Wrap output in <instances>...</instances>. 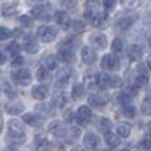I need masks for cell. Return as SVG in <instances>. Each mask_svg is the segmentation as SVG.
<instances>
[{
    "label": "cell",
    "mask_w": 151,
    "mask_h": 151,
    "mask_svg": "<svg viewBox=\"0 0 151 151\" xmlns=\"http://www.w3.org/2000/svg\"><path fill=\"white\" fill-rule=\"evenodd\" d=\"M8 137H9V142L13 145H21L25 142V130L20 121L11 119L8 122Z\"/></svg>",
    "instance_id": "cell-1"
},
{
    "label": "cell",
    "mask_w": 151,
    "mask_h": 151,
    "mask_svg": "<svg viewBox=\"0 0 151 151\" xmlns=\"http://www.w3.org/2000/svg\"><path fill=\"white\" fill-rule=\"evenodd\" d=\"M73 47H74V44L69 39L65 40V41H63L60 45H58V58L66 64L73 63L76 60Z\"/></svg>",
    "instance_id": "cell-2"
},
{
    "label": "cell",
    "mask_w": 151,
    "mask_h": 151,
    "mask_svg": "<svg viewBox=\"0 0 151 151\" xmlns=\"http://www.w3.org/2000/svg\"><path fill=\"white\" fill-rule=\"evenodd\" d=\"M58 31L57 28L52 25H40L37 28V37L41 40L42 42H50L57 37Z\"/></svg>",
    "instance_id": "cell-3"
},
{
    "label": "cell",
    "mask_w": 151,
    "mask_h": 151,
    "mask_svg": "<svg viewBox=\"0 0 151 151\" xmlns=\"http://www.w3.org/2000/svg\"><path fill=\"white\" fill-rule=\"evenodd\" d=\"M11 77L20 86H28L32 82V74L28 69H17L11 73Z\"/></svg>",
    "instance_id": "cell-4"
},
{
    "label": "cell",
    "mask_w": 151,
    "mask_h": 151,
    "mask_svg": "<svg viewBox=\"0 0 151 151\" xmlns=\"http://www.w3.org/2000/svg\"><path fill=\"white\" fill-rule=\"evenodd\" d=\"M101 68L106 69V70H118L121 68V60L117 55H113V53H109V55L104 56L101 58Z\"/></svg>",
    "instance_id": "cell-5"
},
{
    "label": "cell",
    "mask_w": 151,
    "mask_h": 151,
    "mask_svg": "<svg viewBox=\"0 0 151 151\" xmlns=\"http://www.w3.org/2000/svg\"><path fill=\"white\" fill-rule=\"evenodd\" d=\"M72 76H73V70L70 68H64L58 72L57 77H56V82L55 86L57 89H65L66 86L70 83L72 81Z\"/></svg>",
    "instance_id": "cell-6"
},
{
    "label": "cell",
    "mask_w": 151,
    "mask_h": 151,
    "mask_svg": "<svg viewBox=\"0 0 151 151\" xmlns=\"http://www.w3.org/2000/svg\"><path fill=\"white\" fill-rule=\"evenodd\" d=\"M109 101H110V96L107 93H105V91L93 93L91 96H89V98H88L89 106H93V107H102Z\"/></svg>",
    "instance_id": "cell-7"
},
{
    "label": "cell",
    "mask_w": 151,
    "mask_h": 151,
    "mask_svg": "<svg viewBox=\"0 0 151 151\" xmlns=\"http://www.w3.org/2000/svg\"><path fill=\"white\" fill-rule=\"evenodd\" d=\"M90 119H91L90 107L85 106V105H82V106L78 107L77 111H76V121H77L81 126H85V125H88V123L90 122Z\"/></svg>",
    "instance_id": "cell-8"
},
{
    "label": "cell",
    "mask_w": 151,
    "mask_h": 151,
    "mask_svg": "<svg viewBox=\"0 0 151 151\" xmlns=\"http://www.w3.org/2000/svg\"><path fill=\"white\" fill-rule=\"evenodd\" d=\"M89 42L90 45L97 50H102L106 48L107 45V39L105 35L99 33V32H96V33H91L89 36Z\"/></svg>",
    "instance_id": "cell-9"
},
{
    "label": "cell",
    "mask_w": 151,
    "mask_h": 151,
    "mask_svg": "<svg viewBox=\"0 0 151 151\" xmlns=\"http://www.w3.org/2000/svg\"><path fill=\"white\" fill-rule=\"evenodd\" d=\"M48 131L50 134H53L55 137H57V138H65L68 129L65 127V125L61 121H53L48 125Z\"/></svg>",
    "instance_id": "cell-10"
},
{
    "label": "cell",
    "mask_w": 151,
    "mask_h": 151,
    "mask_svg": "<svg viewBox=\"0 0 151 151\" xmlns=\"http://www.w3.org/2000/svg\"><path fill=\"white\" fill-rule=\"evenodd\" d=\"M31 15L33 16L35 19L41 20V21H49V19H50L49 11H48L47 5H42V4H37V5H35V7H32Z\"/></svg>",
    "instance_id": "cell-11"
},
{
    "label": "cell",
    "mask_w": 151,
    "mask_h": 151,
    "mask_svg": "<svg viewBox=\"0 0 151 151\" xmlns=\"http://www.w3.org/2000/svg\"><path fill=\"white\" fill-rule=\"evenodd\" d=\"M53 17H55V21L61 27V28L69 29V27H70V24H72V20L65 11H56Z\"/></svg>",
    "instance_id": "cell-12"
},
{
    "label": "cell",
    "mask_w": 151,
    "mask_h": 151,
    "mask_svg": "<svg viewBox=\"0 0 151 151\" xmlns=\"http://www.w3.org/2000/svg\"><path fill=\"white\" fill-rule=\"evenodd\" d=\"M35 146H36L37 151H52L53 149V145L41 134H37L35 137Z\"/></svg>",
    "instance_id": "cell-13"
},
{
    "label": "cell",
    "mask_w": 151,
    "mask_h": 151,
    "mask_svg": "<svg viewBox=\"0 0 151 151\" xmlns=\"http://www.w3.org/2000/svg\"><path fill=\"white\" fill-rule=\"evenodd\" d=\"M81 58L86 65H91L97 60V53L94 52V49L91 47H83L81 49Z\"/></svg>",
    "instance_id": "cell-14"
},
{
    "label": "cell",
    "mask_w": 151,
    "mask_h": 151,
    "mask_svg": "<svg viewBox=\"0 0 151 151\" xmlns=\"http://www.w3.org/2000/svg\"><path fill=\"white\" fill-rule=\"evenodd\" d=\"M48 94H49V89H48L47 85H36V86H33L31 90L32 98L39 99V101L45 99L48 97Z\"/></svg>",
    "instance_id": "cell-15"
},
{
    "label": "cell",
    "mask_w": 151,
    "mask_h": 151,
    "mask_svg": "<svg viewBox=\"0 0 151 151\" xmlns=\"http://www.w3.org/2000/svg\"><path fill=\"white\" fill-rule=\"evenodd\" d=\"M133 23H134V20L130 17V16H121V17H118L117 20H115L114 27L118 29V31L125 32V31H127V29L131 28Z\"/></svg>",
    "instance_id": "cell-16"
},
{
    "label": "cell",
    "mask_w": 151,
    "mask_h": 151,
    "mask_svg": "<svg viewBox=\"0 0 151 151\" xmlns=\"http://www.w3.org/2000/svg\"><path fill=\"white\" fill-rule=\"evenodd\" d=\"M24 49L27 50L31 55H35V53L39 52V44H37V40L35 36L32 35H28L24 39Z\"/></svg>",
    "instance_id": "cell-17"
},
{
    "label": "cell",
    "mask_w": 151,
    "mask_h": 151,
    "mask_svg": "<svg viewBox=\"0 0 151 151\" xmlns=\"http://www.w3.org/2000/svg\"><path fill=\"white\" fill-rule=\"evenodd\" d=\"M126 55H127V57L130 58V60L135 61V60H139V58L142 57V55H143V49H142L141 45L131 44V45H129L127 49H126Z\"/></svg>",
    "instance_id": "cell-18"
},
{
    "label": "cell",
    "mask_w": 151,
    "mask_h": 151,
    "mask_svg": "<svg viewBox=\"0 0 151 151\" xmlns=\"http://www.w3.org/2000/svg\"><path fill=\"white\" fill-rule=\"evenodd\" d=\"M83 145L89 150H96L99 145V138L94 133H86L83 137Z\"/></svg>",
    "instance_id": "cell-19"
},
{
    "label": "cell",
    "mask_w": 151,
    "mask_h": 151,
    "mask_svg": "<svg viewBox=\"0 0 151 151\" xmlns=\"http://www.w3.org/2000/svg\"><path fill=\"white\" fill-rule=\"evenodd\" d=\"M41 63H42V68H45L47 70H56L58 68L60 61H58V57H56V56L48 55L42 58Z\"/></svg>",
    "instance_id": "cell-20"
},
{
    "label": "cell",
    "mask_w": 151,
    "mask_h": 151,
    "mask_svg": "<svg viewBox=\"0 0 151 151\" xmlns=\"http://www.w3.org/2000/svg\"><path fill=\"white\" fill-rule=\"evenodd\" d=\"M68 102V96L65 91H56L52 96V105L56 107H64Z\"/></svg>",
    "instance_id": "cell-21"
},
{
    "label": "cell",
    "mask_w": 151,
    "mask_h": 151,
    "mask_svg": "<svg viewBox=\"0 0 151 151\" xmlns=\"http://www.w3.org/2000/svg\"><path fill=\"white\" fill-rule=\"evenodd\" d=\"M24 104L23 102H17V101H13L9 102V104L5 105V111L11 115H19L21 114V111L24 110Z\"/></svg>",
    "instance_id": "cell-22"
},
{
    "label": "cell",
    "mask_w": 151,
    "mask_h": 151,
    "mask_svg": "<svg viewBox=\"0 0 151 151\" xmlns=\"http://www.w3.org/2000/svg\"><path fill=\"white\" fill-rule=\"evenodd\" d=\"M97 77H98V73L93 69H88L83 74V82L88 88H91V86L97 85Z\"/></svg>",
    "instance_id": "cell-23"
},
{
    "label": "cell",
    "mask_w": 151,
    "mask_h": 151,
    "mask_svg": "<svg viewBox=\"0 0 151 151\" xmlns=\"http://www.w3.org/2000/svg\"><path fill=\"white\" fill-rule=\"evenodd\" d=\"M23 121L27 123V125L32 126V127H39V126H41V123H42L41 117H37V115L31 114V113H25V114L23 115Z\"/></svg>",
    "instance_id": "cell-24"
},
{
    "label": "cell",
    "mask_w": 151,
    "mask_h": 151,
    "mask_svg": "<svg viewBox=\"0 0 151 151\" xmlns=\"http://www.w3.org/2000/svg\"><path fill=\"white\" fill-rule=\"evenodd\" d=\"M105 142H106V145L109 147H111V149H114V147H118L121 145V138L119 135H117L115 133H111V131H109V133L105 134Z\"/></svg>",
    "instance_id": "cell-25"
},
{
    "label": "cell",
    "mask_w": 151,
    "mask_h": 151,
    "mask_svg": "<svg viewBox=\"0 0 151 151\" xmlns=\"http://www.w3.org/2000/svg\"><path fill=\"white\" fill-rule=\"evenodd\" d=\"M113 127V123L110 119H107V118L105 117H101L97 119V129H98L99 131H102V133H109V130Z\"/></svg>",
    "instance_id": "cell-26"
},
{
    "label": "cell",
    "mask_w": 151,
    "mask_h": 151,
    "mask_svg": "<svg viewBox=\"0 0 151 151\" xmlns=\"http://www.w3.org/2000/svg\"><path fill=\"white\" fill-rule=\"evenodd\" d=\"M117 133L121 138H129L131 134V126L127 122H121L117 125Z\"/></svg>",
    "instance_id": "cell-27"
},
{
    "label": "cell",
    "mask_w": 151,
    "mask_h": 151,
    "mask_svg": "<svg viewBox=\"0 0 151 151\" xmlns=\"http://www.w3.org/2000/svg\"><path fill=\"white\" fill-rule=\"evenodd\" d=\"M1 82H3V91H4L5 96H7L8 98H15V97L17 96V90H16V89L8 82V80H5V78H3Z\"/></svg>",
    "instance_id": "cell-28"
},
{
    "label": "cell",
    "mask_w": 151,
    "mask_h": 151,
    "mask_svg": "<svg viewBox=\"0 0 151 151\" xmlns=\"http://www.w3.org/2000/svg\"><path fill=\"white\" fill-rule=\"evenodd\" d=\"M17 9H16V4H11V3H4L1 5V15L5 17H11V16H15Z\"/></svg>",
    "instance_id": "cell-29"
},
{
    "label": "cell",
    "mask_w": 151,
    "mask_h": 151,
    "mask_svg": "<svg viewBox=\"0 0 151 151\" xmlns=\"http://www.w3.org/2000/svg\"><path fill=\"white\" fill-rule=\"evenodd\" d=\"M115 99L119 102L121 106H126V105H131V94L129 91H121L115 96Z\"/></svg>",
    "instance_id": "cell-30"
},
{
    "label": "cell",
    "mask_w": 151,
    "mask_h": 151,
    "mask_svg": "<svg viewBox=\"0 0 151 151\" xmlns=\"http://www.w3.org/2000/svg\"><path fill=\"white\" fill-rule=\"evenodd\" d=\"M83 93H85V88L82 83H74L73 89H72V98L74 101H78L83 97Z\"/></svg>",
    "instance_id": "cell-31"
},
{
    "label": "cell",
    "mask_w": 151,
    "mask_h": 151,
    "mask_svg": "<svg viewBox=\"0 0 151 151\" xmlns=\"http://www.w3.org/2000/svg\"><path fill=\"white\" fill-rule=\"evenodd\" d=\"M109 81H110V74L98 73V77H97V86H98L99 89H106V88H109Z\"/></svg>",
    "instance_id": "cell-32"
},
{
    "label": "cell",
    "mask_w": 151,
    "mask_h": 151,
    "mask_svg": "<svg viewBox=\"0 0 151 151\" xmlns=\"http://www.w3.org/2000/svg\"><path fill=\"white\" fill-rule=\"evenodd\" d=\"M90 23H91V25L96 27V28H102V27H105V24H106V15L98 12Z\"/></svg>",
    "instance_id": "cell-33"
},
{
    "label": "cell",
    "mask_w": 151,
    "mask_h": 151,
    "mask_svg": "<svg viewBox=\"0 0 151 151\" xmlns=\"http://www.w3.org/2000/svg\"><path fill=\"white\" fill-rule=\"evenodd\" d=\"M80 135H81V130L78 127H69L68 131H66L65 138L68 142H73L77 138H80Z\"/></svg>",
    "instance_id": "cell-34"
},
{
    "label": "cell",
    "mask_w": 151,
    "mask_h": 151,
    "mask_svg": "<svg viewBox=\"0 0 151 151\" xmlns=\"http://www.w3.org/2000/svg\"><path fill=\"white\" fill-rule=\"evenodd\" d=\"M147 83H149V76L146 73H138L135 77V80H134V85L137 86V88H143V86H146Z\"/></svg>",
    "instance_id": "cell-35"
},
{
    "label": "cell",
    "mask_w": 151,
    "mask_h": 151,
    "mask_svg": "<svg viewBox=\"0 0 151 151\" xmlns=\"http://www.w3.org/2000/svg\"><path fill=\"white\" fill-rule=\"evenodd\" d=\"M5 49H7V52L9 53L11 56H17L19 55V52H20V44H19V42H16V41H11L9 44L7 45V48H5Z\"/></svg>",
    "instance_id": "cell-36"
},
{
    "label": "cell",
    "mask_w": 151,
    "mask_h": 151,
    "mask_svg": "<svg viewBox=\"0 0 151 151\" xmlns=\"http://www.w3.org/2000/svg\"><path fill=\"white\" fill-rule=\"evenodd\" d=\"M121 111H122L123 117L126 118H134L135 117V107L133 106V105H126V106H122V109H121Z\"/></svg>",
    "instance_id": "cell-37"
},
{
    "label": "cell",
    "mask_w": 151,
    "mask_h": 151,
    "mask_svg": "<svg viewBox=\"0 0 151 151\" xmlns=\"http://www.w3.org/2000/svg\"><path fill=\"white\" fill-rule=\"evenodd\" d=\"M141 110L145 115H151V97H146L141 104Z\"/></svg>",
    "instance_id": "cell-38"
},
{
    "label": "cell",
    "mask_w": 151,
    "mask_h": 151,
    "mask_svg": "<svg viewBox=\"0 0 151 151\" xmlns=\"http://www.w3.org/2000/svg\"><path fill=\"white\" fill-rule=\"evenodd\" d=\"M122 85V78L117 74H110V81H109V88L117 89Z\"/></svg>",
    "instance_id": "cell-39"
},
{
    "label": "cell",
    "mask_w": 151,
    "mask_h": 151,
    "mask_svg": "<svg viewBox=\"0 0 151 151\" xmlns=\"http://www.w3.org/2000/svg\"><path fill=\"white\" fill-rule=\"evenodd\" d=\"M122 49H123V41H122V39H119V37H115V39L113 40V42H111V50L114 53H119V52H122Z\"/></svg>",
    "instance_id": "cell-40"
},
{
    "label": "cell",
    "mask_w": 151,
    "mask_h": 151,
    "mask_svg": "<svg viewBox=\"0 0 151 151\" xmlns=\"http://www.w3.org/2000/svg\"><path fill=\"white\" fill-rule=\"evenodd\" d=\"M85 28V24L82 23V21H80V20H74V21H72V24H70V27H69V29H70L73 33H80L82 29Z\"/></svg>",
    "instance_id": "cell-41"
},
{
    "label": "cell",
    "mask_w": 151,
    "mask_h": 151,
    "mask_svg": "<svg viewBox=\"0 0 151 151\" xmlns=\"http://www.w3.org/2000/svg\"><path fill=\"white\" fill-rule=\"evenodd\" d=\"M36 78L41 82V81H45L47 78H49V70H47L45 68H40V69H37V72H36Z\"/></svg>",
    "instance_id": "cell-42"
},
{
    "label": "cell",
    "mask_w": 151,
    "mask_h": 151,
    "mask_svg": "<svg viewBox=\"0 0 151 151\" xmlns=\"http://www.w3.org/2000/svg\"><path fill=\"white\" fill-rule=\"evenodd\" d=\"M12 35H13V32H11V29L5 28V27L0 28V40H1V41H5V40L9 39Z\"/></svg>",
    "instance_id": "cell-43"
},
{
    "label": "cell",
    "mask_w": 151,
    "mask_h": 151,
    "mask_svg": "<svg viewBox=\"0 0 151 151\" xmlns=\"http://www.w3.org/2000/svg\"><path fill=\"white\" fill-rule=\"evenodd\" d=\"M36 110L40 113V114H48L50 111V106L47 104H39L36 106Z\"/></svg>",
    "instance_id": "cell-44"
},
{
    "label": "cell",
    "mask_w": 151,
    "mask_h": 151,
    "mask_svg": "<svg viewBox=\"0 0 151 151\" xmlns=\"http://www.w3.org/2000/svg\"><path fill=\"white\" fill-rule=\"evenodd\" d=\"M141 147L145 150H151V137L147 135L141 141Z\"/></svg>",
    "instance_id": "cell-45"
},
{
    "label": "cell",
    "mask_w": 151,
    "mask_h": 151,
    "mask_svg": "<svg viewBox=\"0 0 151 151\" xmlns=\"http://www.w3.org/2000/svg\"><path fill=\"white\" fill-rule=\"evenodd\" d=\"M11 63H12V65H13V66H20V65H23L24 58H23V56H21V55L13 56L12 60H11Z\"/></svg>",
    "instance_id": "cell-46"
},
{
    "label": "cell",
    "mask_w": 151,
    "mask_h": 151,
    "mask_svg": "<svg viewBox=\"0 0 151 151\" xmlns=\"http://www.w3.org/2000/svg\"><path fill=\"white\" fill-rule=\"evenodd\" d=\"M20 24L23 27H31L32 24H33V21H32V19L29 17V16L24 15V16H21L20 17Z\"/></svg>",
    "instance_id": "cell-47"
},
{
    "label": "cell",
    "mask_w": 151,
    "mask_h": 151,
    "mask_svg": "<svg viewBox=\"0 0 151 151\" xmlns=\"http://www.w3.org/2000/svg\"><path fill=\"white\" fill-rule=\"evenodd\" d=\"M115 5V1H109V0H106V1H104V8H105V11H111L113 9V7Z\"/></svg>",
    "instance_id": "cell-48"
},
{
    "label": "cell",
    "mask_w": 151,
    "mask_h": 151,
    "mask_svg": "<svg viewBox=\"0 0 151 151\" xmlns=\"http://www.w3.org/2000/svg\"><path fill=\"white\" fill-rule=\"evenodd\" d=\"M146 65H147V68L151 70V56H149V58H147V61H146Z\"/></svg>",
    "instance_id": "cell-49"
},
{
    "label": "cell",
    "mask_w": 151,
    "mask_h": 151,
    "mask_svg": "<svg viewBox=\"0 0 151 151\" xmlns=\"http://www.w3.org/2000/svg\"><path fill=\"white\" fill-rule=\"evenodd\" d=\"M5 61H7V56L4 52H1V64H5Z\"/></svg>",
    "instance_id": "cell-50"
},
{
    "label": "cell",
    "mask_w": 151,
    "mask_h": 151,
    "mask_svg": "<svg viewBox=\"0 0 151 151\" xmlns=\"http://www.w3.org/2000/svg\"><path fill=\"white\" fill-rule=\"evenodd\" d=\"M70 151H85L82 149V147H80V146H76V147H73V149H72Z\"/></svg>",
    "instance_id": "cell-51"
},
{
    "label": "cell",
    "mask_w": 151,
    "mask_h": 151,
    "mask_svg": "<svg viewBox=\"0 0 151 151\" xmlns=\"http://www.w3.org/2000/svg\"><path fill=\"white\" fill-rule=\"evenodd\" d=\"M146 129H147V133L151 134V121H150V122L146 125Z\"/></svg>",
    "instance_id": "cell-52"
},
{
    "label": "cell",
    "mask_w": 151,
    "mask_h": 151,
    "mask_svg": "<svg viewBox=\"0 0 151 151\" xmlns=\"http://www.w3.org/2000/svg\"><path fill=\"white\" fill-rule=\"evenodd\" d=\"M70 114H72V111H70V110H69V111L66 113V115H68V117H66V121H72V117H70Z\"/></svg>",
    "instance_id": "cell-53"
},
{
    "label": "cell",
    "mask_w": 151,
    "mask_h": 151,
    "mask_svg": "<svg viewBox=\"0 0 151 151\" xmlns=\"http://www.w3.org/2000/svg\"><path fill=\"white\" fill-rule=\"evenodd\" d=\"M5 151H19V150L15 149V147H8V149H5Z\"/></svg>",
    "instance_id": "cell-54"
},
{
    "label": "cell",
    "mask_w": 151,
    "mask_h": 151,
    "mask_svg": "<svg viewBox=\"0 0 151 151\" xmlns=\"http://www.w3.org/2000/svg\"><path fill=\"white\" fill-rule=\"evenodd\" d=\"M147 23H149L150 25H151V15H150V16H147Z\"/></svg>",
    "instance_id": "cell-55"
},
{
    "label": "cell",
    "mask_w": 151,
    "mask_h": 151,
    "mask_svg": "<svg viewBox=\"0 0 151 151\" xmlns=\"http://www.w3.org/2000/svg\"><path fill=\"white\" fill-rule=\"evenodd\" d=\"M97 151H109V149H99V150H97Z\"/></svg>",
    "instance_id": "cell-56"
},
{
    "label": "cell",
    "mask_w": 151,
    "mask_h": 151,
    "mask_svg": "<svg viewBox=\"0 0 151 151\" xmlns=\"http://www.w3.org/2000/svg\"><path fill=\"white\" fill-rule=\"evenodd\" d=\"M149 45H150V48H151V36L149 37Z\"/></svg>",
    "instance_id": "cell-57"
},
{
    "label": "cell",
    "mask_w": 151,
    "mask_h": 151,
    "mask_svg": "<svg viewBox=\"0 0 151 151\" xmlns=\"http://www.w3.org/2000/svg\"><path fill=\"white\" fill-rule=\"evenodd\" d=\"M119 151H130L129 149H122V150H119Z\"/></svg>",
    "instance_id": "cell-58"
}]
</instances>
